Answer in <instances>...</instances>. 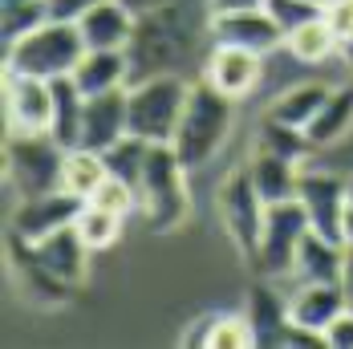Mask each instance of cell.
<instances>
[{
  "label": "cell",
  "mask_w": 353,
  "mask_h": 349,
  "mask_svg": "<svg viewBox=\"0 0 353 349\" xmlns=\"http://www.w3.org/2000/svg\"><path fill=\"white\" fill-rule=\"evenodd\" d=\"M203 8L212 12L208 0H171L159 12L139 17V29L130 41V70L134 81L154 77V73H175L179 61L191 57V49L203 37Z\"/></svg>",
  "instance_id": "6da1fadb"
},
{
  "label": "cell",
  "mask_w": 353,
  "mask_h": 349,
  "mask_svg": "<svg viewBox=\"0 0 353 349\" xmlns=\"http://www.w3.org/2000/svg\"><path fill=\"white\" fill-rule=\"evenodd\" d=\"M232 130H236V98L219 94L208 81H199L187 94V110L179 118L171 146H175V154L183 159L187 171H199L228 146Z\"/></svg>",
  "instance_id": "7a4b0ae2"
},
{
  "label": "cell",
  "mask_w": 353,
  "mask_h": 349,
  "mask_svg": "<svg viewBox=\"0 0 353 349\" xmlns=\"http://www.w3.org/2000/svg\"><path fill=\"white\" fill-rule=\"evenodd\" d=\"M139 215L150 232H175L191 215L187 195V167L171 142H150L146 171L139 183Z\"/></svg>",
  "instance_id": "3957f363"
},
{
  "label": "cell",
  "mask_w": 353,
  "mask_h": 349,
  "mask_svg": "<svg viewBox=\"0 0 353 349\" xmlns=\"http://www.w3.org/2000/svg\"><path fill=\"white\" fill-rule=\"evenodd\" d=\"M85 53L81 29L70 21H41L37 29L12 37L4 45V70L29 73V77H70Z\"/></svg>",
  "instance_id": "277c9868"
},
{
  "label": "cell",
  "mask_w": 353,
  "mask_h": 349,
  "mask_svg": "<svg viewBox=\"0 0 353 349\" xmlns=\"http://www.w3.org/2000/svg\"><path fill=\"white\" fill-rule=\"evenodd\" d=\"M61 174H65V146L49 130L8 134V142H4V179L17 191V199L65 191Z\"/></svg>",
  "instance_id": "5b68a950"
},
{
  "label": "cell",
  "mask_w": 353,
  "mask_h": 349,
  "mask_svg": "<svg viewBox=\"0 0 353 349\" xmlns=\"http://www.w3.org/2000/svg\"><path fill=\"white\" fill-rule=\"evenodd\" d=\"M187 94L191 86L179 73H154L130 81L126 102H130V134L146 142H171L179 130V118L187 110Z\"/></svg>",
  "instance_id": "8992f818"
},
{
  "label": "cell",
  "mask_w": 353,
  "mask_h": 349,
  "mask_svg": "<svg viewBox=\"0 0 353 349\" xmlns=\"http://www.w3.org/2000/svg\"><path fill=\"white\" fill-rule=\"evenodd\" d=\"M215 211H219V223H223L228 240L236 244V252L244 256L248 264H256L268 203L260 199V191H256V183H252L248 167L232 171L223 183H219V191H215Z\"/></svg>",
  "instance_id": "52a82bcc"
},
{
  "label": "cell",
  "mask_w": 353,
  "mask_h": 349,
  "mask_svg": "<svg viewBox=\"0 0 353 349\" xmlns=\"http://www.w3.org/2000/svg\"><path fill=\"white\" fill-rule=\"evenodd\" d=\"M309 236V215L301 208V199H281L268 203L264 211V232H260V252H256V268L268 280L288 277L296 264V248Z\"/></svg>",
  "instance_id": "ba28073f"
},
{
  "label": "cell",
  "mask_w": 353,
  "mask_h": 349,
  "mask_svg": "<svg viewBox=\"0 0 353 349\" xmlns=\"http://www.w3.org/2000/svg\"><path fill=\"white\" fill-rule=\"evenodd\" d=\"M296 199H301V208L309 215L313 232L329 236V240H341V223H345V208H350V179L329 174V171H301Z\"/></svg>",
  "instance_id": "9c48e42d"
},
{
  "label": "cell",
  "mask_w": 353,
  "mask_h": 349,
  "mask_svg": "<svg viewBox=\"0 0 353 349\" xmlns=\"http://www.w3.org/2000/svg\"><path fill=\"white\" fill-rule=\"evenodd\" d=\"M53 122V81L4 70V126L8 134L49 130Z\"/></svg>",
  "instance_id": "30bf717a"
},
{
  "label": "cell",
  "mask_w": 353,
  "mask_h": 349,
  "mask_svg": "<svg viewBox=\"0 0 353 349\" xmlns=\"http://www.w3.org/2000/svg\"><path fill=\"white\" fill-rule=\"evenodd\" d=\"M208 37H212V45H240V49H252V53H272V49L284 45V29L264 4L236 8V12H212L208 17Z\"/></svg>",
  "instance_id": "8fae6325"
},
{
  "label": "cell",
  "mask_w": 353,
  "mask_h": 349,
  "mask_svg": "<svg viewBox=\"0 0 353 349\" xmlns=\"http://www.w3.org/2000/svg\"><path fill=\"white\" fill-rule=\"evenodd\" d=\"M341 268H345V244L341 240H329L309 228V236L296 248V264L288 277H276L281 288H288V297L301 288V284H341Z\"/></svg>",
  "instance_id": "7c38bea8"
},
{
  "label": "cell",
  "mask_w": 353,
  "mask_h": 349,
  "mask_svg": "<svg viewBox=\"0 0 353 349\" xmlns=\"http://www.w3.org/2000/svg\"><path fill=\"white\" fill-rule=\"evenodd\" d=\"M260 77H264V53H252L240 45H212L208 66H203V81L215 86L219 94L240 102L248 94H256Z\"/></svg>",
  "instance_id": "4fadbf2b"
},
{
  "label": "cell",
  "mask_w": 353,
  "mask_h": 349,
  "mask_svg": "<svg viewBox=\"0 0 353 349\" xmlns=\"http://www.w3.org/2000/svg\"><path fill=\"white\" fill-rule=\"evenodd\" d=\"M77 211H81V199L70 195V191H49V195L21 199L17 211H12V236L25 240V244H37L49 232L70 228L73 219H77Z\"/></svg>",
  "instance_id": "5bb4252c"
},
{
  "label": "cell",
  "mask_w": 353,
  "mask_h": 349,
  "mask_svg": "<svg viewBox=\"0 0 353 349\" xmlns=\"http://www.w3.org/2000/svg\"><path fill=\"white\" fill-rule=\"evenodd\" d=\"M8 252H12V277H17V288L25 292V301H33L37 309H65L70 305V280H61L53 268H45L37 260V252L25 240H8Z\"/></svg>",
  "instance_id": "9a60e30c"
},
{
  "label": "cell",
  "mask_w": 353,
  "mask_h": 349,
  "mask_svg": "<svg viewBox=\"0 0 353 349\" xmlns=\"http://www.w3.org/2000/svg\"><path fill=\"white\" fill-rule=\"evenodd\" d=\"M126 90H110V94L85 98V110H81V142L77 146L110 150L118 139L130 134V102H126Z\"/></svg>",
  "instance_id": "2e32d148"
},
{
  "label": "cell",
  "mask_w": 353,
  "mask_h": 349,
  "mask_svg": "<svg viewBox=\"0 0 353 349\" xmlns=\"http://www.w3.org/2000/svg\"><path fill=\"white\" fill-rule=\"evenodd\" d=\"M77 29H81L85 49H130L134 29H139V17L122 0H98L77 21Z\"/></svg>",
  "instance_id": "e0dca14e"
},
{
  "label": "cell",
  "mask_w": 353,
  "mask_h": 349,
  "mask_svg": "<svg viewBox=\"0 0 353 349\" xmlns=\"http://www.w3.org/2000/svg\"><path fill=\"white\" fill-rule=\"evenodd\" d=\"M77 81V90L85 98L94 94H110V90H126L134 81V70H130V53L126 49H85L77 70L70 73Z\"/></svg>",
  "instance_id": "ac0fdd59"
},
{
  "label": "cell",
  "mask_w": 353,
  "mask_h": 349,
  "mask_svg": "<svg viewBox=\"0 0 353 349\" xmlns=\"http://www.w3.org/2000/svg\"><path fill=\"white\" fill-rule=\"evenodd\" d=\"M248 321H252V333H256V346H284V333H288V292H281L276 280L264 277V284L252 288L248 297Z\"/></svg>",
  "instance_id": "d6986e66"
},
{
  "label": "cell",
  "mask_w": 353,
  "mask_h": 349,
  "mask_svg": "<svg viewBox=\"0 0 353 349\" xmlns=\"http://www.w3.org/2000/svg\"><path fill=\"white\" fill-rule=\"evenodd\" d=\"M37 252V260L45 264V268H53L61 280H70V284H81L85 272H90V248L85 240L77 236V228H57V232H49L45 240H37L29 244Z\"/></svg>",
  "instance_id": "ffe728a7"
},
{
  "label": "cell",
  "mask_w": 353,
  "mask_h": 349,
  "mask_svg": "<svg viewBox=\"0 0 353 349\" xmlns=\"http://www.w3.org/2000/svg\"><path fill=\"white\" fill-rule=\"evenodd\" d=\"M350 309V297L341 284H301L292 297H288V317L296 325H309V329H329V321Z\"/></svg>",
  "instance_id": "44dd1931"
},
{
  "label": "cell",
  "mask_w": 353,
  "mask_h": 349,
  "mask_svg": "<svg viewBox=\"0 0 353 349\" xmlns=\"http://www.w3.org/2000/svg\"><path fill=\"white\" fill-rule=\"evenodd\" d=\"M256 191L264 203H281V199H296V179H301V163L268 154V150H252V159L244 163Z\"/></svg>",
  "instance_id": "7402d4cb"
},
{
  "label": "cell",
  "mask_w": 353,
  "mask_h": 349,
  "mask_svg": "<svg viewBox=\"0 0 353 349\" xmlns=\"http://www.w3.org/2000/svg\"><path fill=\"white\" fill-rule=\"evenodd\" d=\"M284 49H288L292 61H301V66H325L329 57H341V37L329 29V21H325V12H321L313 21L296 25L292 33H284Z\"/></svg>",
  "instance_id": "603a6c76"
},
{
  "label": "cell",
  "mask_w": 353,
  "mask_h": 349,
  "mask_svg": "<svg viewBox=\"0 0 353 349\" xmlns=\"http://www.w3.org/2000/svg\"><path fill=\"white\" fill-rule=\"evenodd\" d=\"M329 94H333V86H325V81H296V86H288L284 94H276V98H272V106H268V118L309 130V122L317 118V110L325 106V98H329Z\"/></svg>",
  "instance_id": "cb8c5ba5"
},
{
  "label": "cell",
  "mask_w": 353,
  "mask_h": 349,
  "mask_svg": "<svg viewBox=\"0 0 353 349\" xmlns=\"http://www.w3.org/2000/svg\"><path fill=\"white\" fill-rule=\"evenodd\" d=\"M353 130V86H333L317 118L309 122V142L313 146H333Z\"/></svg>",
  "instance_id": "d4e9b609"
},
{
  "label": "cell",
  "mask_w": 353,
  "mask_h": 349,
  "mask_svg": "<svg viewBox=\"0 0 353 349\" xmlns=\"http://www.w3.org/2000/svg\"><path fill=\"white\" fill-rule=\"evenodd\" d=\"M81 110H85V94L77 90V81L73 77H53V122H49V134L65 150L81 142Z\"/></svg>",
  "instance_id": "484cf974"
},
{
  "label": "cell",
  "mask_w": 353,
  "mask_h": 349,
  "mask_svg": "<svg viewBox=\"0 0 353 349\" xmlns=\"http://www.w3.org/2000/svg\"><path fill=\"white\" fill-rule=\"evenodd\" d=\"M110 179V167H106V154L102 150H90V146H70L65 150V174H61V187L77 195L81 203L102 187Z\"/></svg>",
  "instance_id": "4316f807"
},
{
  "label": "cell",
  "mask_w": 353,
  "mask_h": 349,
  "mask_svg": "<svg viewBox=\"0 0 353 349\" xmlns=\"http://www.w3.org/2000/svg\"><path fill=\"white\" fill-rule=\"evenodd\" d=\"M252 150H268V154H281V159H292V163H305V154L313 150V142H309V130L288 126V122H276V118L264 114Z\"/></svg>",
  "instance_id": "83f0119b"
},
{
  "label": "cell",
  "mask_w": 353,
  "mask_h": 349,
  "mask_svg": "<svg viewBox=\"0 0 353 349\" xmlns=\"http://www.w3.org/2000/svg\"><path fill=\"white\" fill-rule=\"evenodd\" d=\"M106 154V167L114 179H126L130 187H139L142 183V171H146V154H150V142L139 139V134H126V139H118Z\"/></svg>",
  "instance_id": "f1b7e54d"
},
{
  "label": "cell",
  "mask_w": 353,
  "mask_h": 349,
  "mask_svg": "<svg viewBox=\"0 0 353 349\" xmlns=\"http://www.w3.org/2000/svg\"><path fill=\"white\" fill-rule=\"evenodd\" d=\"M122 223H126V219H118V215H110V211L94 208V203H81L77 219H73L77 236L85 240V248H90V252H102V248L114 244V240L122 236Z\"/></svg>",
  "instance_id": "f546056e"
},
{
  "label": "cell",
  "mask_w": 353,
  "mask_h": 349,
  "mask_svg": "<svg viewBox=\"0 0 353 349\" xmlns=\"http://www.w3.org/2000/svg\"><path fill=\"white\" fill-rule=\"evenodd\" d=\"M256 333L248 313H215L212 333H208V349H252Z\"/></svg>",
  "instance_id": "4dcf8cb0"
},
{
  "label": "cell",
  "mask_w": 353,
  "mask_h": 349,
  "mask_svg": "<svg viewBox=\"0 0 353 349\" xmlns=\"http://www.w3.org/2000/svg\"><path fill=\"white\" fill-rule=\"evenodd\" d=\"M85 203H94V208H102V211H110V215H118V219H126V215L139 211V187H130L126 179H114V174H110Z\"/></svg>",
  "instance_id": "1f68e13d"
},
{
  "label": "cell",
  "mask_w": 353,
  "mask_h": 349,
  "mask_svg": "<svg viewBox=\"0 0 353 349\" xmlns=\"http://www.w3.org/2000/svg\"><path fill=\"white\" fill-rule=\"evenodd\" d=\"M41 21H49L45 17V0H8L4 4V41L37 29Z\"/></svg>",
  "instance_id": "d6a6232c"
},
{
  "label": "cell",
  "mask_w": 353,
  "mask_h": 349,
  "mask_svg": "<svg viewBox=\"0 0 353 349\" xmlns=\"http://www.w3.org/2000/svg\"><path fill=\"white\" fill-rule=\"evenodd\" d=\"M264 8L276 17V25H281L284 33H292L296 25H305V21H313V17L325 12L321 0H264Z\"/></svg>",
  "instance_id": "836d02e7"
},
{
  "label": "cell",
  "mask_w": 353,
  "mask_h": 349,
  "mask_svg": "<svg viewBox=\"0 0 353 349\" xmlns=\"http://www.w3.org/2000/svg\"><path fill=\"white\" fill-rule=\"evenodd\" d=\"M325 21L341 37V45L353 41V0H325Z\"/></svg>",
  "instance_id": "e575fe53"
},
{
  "label": "cell",
  "mask_w": 353,
  "mask_h": 349,
  "mask_svg": "<svg viewBox=\"0 0 353 349\" xmlns=\"http://www.w3.org/2000/svg\"><path fill=\"white\" fill-rule=\"evenodd\" d=\"M94 4L98 0H45V17L49 21H70V25H77Z\"/></svg>",
  "instance_id": "d590c367"
},
{
  "label": "cell",
  "mask_w": 353,
  "mask_h": 349,
  "mask_svg": "<svg viewBox=\"0 0 353 349\" xmlns=\"http://www.w3.org/2000/svg\"><path fill=\"white\" fill-rule=\"evenodd\" d=\"M325 341H329V349H353V305L350 309H341V313L329 321Z\"/></svg>",
  "instance_id": "8d00e7d4"
},
{
  "label": "cell",
  "mask_w": 353,
  "mask_h": 349,
  "mask_svg": "<svg viewBox=\"0 0 353 349\" xmlns=\"http://www.w3.org/2000/svg\"><path fill=\"white\" fill-rule=\"evenodd\" d=\"M212 321H215V313H203V317H195L191 321V329L183 333V346H208V333H212Z\"/></svg>",
  "instance_id": "74e56055"
},
{
  "label": "cell",
  "mask_w": 353,
  "mask_h": 349,
  "mask_svg": "<svg viewBox=\"0 0 353 349\" xmlns=\"http://www.w3.org/2000/svg\"><path fill=\"white\" fill-rule=\"evenodd\" d=\"M122 4H126L134 17H146V12H159V8H163V4H171V0H122Z\"/></svg>",
  "instance_id": "f35d334b"
},
{
  "label": "cell",
  "mask_w": 353,
  "mask_h": 349,
  "mask_svg": "<svg viewBox=\"0 0 353 349\" xmlns=\"http://www.w3.org/2000/svg\"><path fill=\"white\" fill-rule=\"evenodd\" d=\"M208 4H212V12H236V8H256L264 0H208Z\"/></svg>",
  "instance_id": "ab89813d"
},
{
  "label": "cell",
  "mask_w": 353,
  "mask_h": 349,
  "mask_svg": "<svg viewBox=\"0 0 353 349\" xmlns=\"http://www.w3.org/2000/svg\"><path fill=\"white\" fill-rule=\"evenodd\" d=\"M341 288H345V297H350V305H353V244H345V268H341Z\"/></svg>",
  "instance_id": "60d3db41"
},
{
  "label": "cell",
  "mask_w": 353,
  "mask_h": 349,
  "mask_svg": "<svg viewBox=\"0 0 353 349\" xmlns=\"http://www.w3.org/2000/svg\"><path fill=\"white\" fill-rule=\"evenodd\" d=\"M341 240H345V244H353V203L345 208V223H341Z\"/></svg>",
  "instance_id": "b9f144b4"
},
{
  "label": "cell",
  "mask_w": 353,
  "mask_h": 349,
  "mask_svg": "<svg viewBox=\"0 0 353 349\" xmlns=\"http://www.w3.org/2000/svg\"><path fill=\"white\" fill-rule=\"evenodd\" d=\"M350 203H353V179H350Z\"/></svg>",
  "instance_id": "7bdbcfd3"
},
{
  "label": "cell",
  "mask_w": 353,
  "mask_h": 349,
  "mask_svg": "<svg viewBox=\"0 0 353 349\" xmlns=\"http://www.w3.org/2000/svg\"><path fill=\"white\" fill-rule=\"evenodd\" d=\"M321 4H325V0H321Z\"/></svg>",
  "instance_id": "ee69618b"
}]
</instances>
